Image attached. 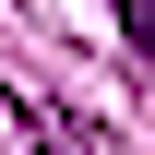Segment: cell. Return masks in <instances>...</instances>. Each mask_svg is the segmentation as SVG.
Returning a JSON list of instances; mask_svg holds the SVG:
<instances>
[{"instance_id": "obj_1", "label": "cell", "mask_w": 155, "mask_h": 155, "mask_svg": "<svg viewBox=\"0 0 155 155\" xmlns=\"http://www.w3.org/2000/svg\"><path fill=\"white\" fill-rule=\"evenodd\" d=\"M119 36H131V48H155V0H119Z\"/></svg>"}]
</instances>
